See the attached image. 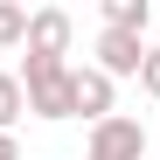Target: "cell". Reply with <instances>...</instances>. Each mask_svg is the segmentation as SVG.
I'll use <instances>...</instances> for the list:
<instances>
[{
  "label": "cell",
  "mask_w": 160,
  "mask_h": 160,
  "mask_svg": "<svg viewBox=\"0 0 160 160\" xmlns=\"http://www.w3.org/2000/svg\"><path fill=\"white\" fill-rule=\"evenodd\" d=\"M14 77H21V98H28L35 118H49V125H56V118H77L70 112V56H28Z\"/></svg>",
  "instance_id": "obj_1"
},
{
  "label": "cell",
  "mask_w": 160,
  "mask_h": 160,
  "mask_svg": "<svg viewBox=\"0 0 160 160\" xmlns=\"http://www.w3.org/2000/svg\"><path fill=\"white\" fill-rule=\"evenodd\" d=\"M84 160H146V125L132 118V112L98 118L91 139H84Z\"/></svg>",
  "instance_id": "obj_2"
},
{
  "label": "cell",
  "mask_w": 160,
  "mask_h": 160,
  "mask_svg": "<svg viewBox=\"0 0 160 160\" xmlns=\"http://www.w3.org/2000/svg\"><path fill=\"white\" fill-rule=\"evenodd\" d=\"M112 104H118V84H112V77H104L98 63H70V112L77 118H112Z\"/></svg>",
  "instance_id": "obj_3"
},
{
  "label": "cell",
  "mask_w": 160,
  "mask_h": 160,
  "mask_svg": "<svg viewBox=\"0 0 160 160\" xmlns=\"http://www.w3.org/2000/svg\"><path fill=\"white\" fill-rule=\"evenodd\" d=\"M70 35H77V21L70 7H28V56H70Z\"/></svg>",
  "instance_id": "obj_4"
},
{
  "label": "cell",
  "mask_w": 160,
  "mask_h": 160,
  "mask_svg": "<svg viewBox=\"0 0 160 160\" xmlns=\"http://www.w3.org/2000/svg\"><path fill=\"white\" fill-rule=\"evenodd\" d=\"M139 63H146V35H125V28H104L98 35V70L112 77H139Z\"/></svg>",
  "instance_id": "obj_5"
},
{
  "label": "cell",
  "mask_w": 160,
  "mask_h": 160,
  "mask_svg": "<svg viewBox=\"0 0 160 160\" xmlns=\"http://www.w3.org/2000/svg\"><path fill=\"white\" fill-rule=\"evenodd\" d=\"M153 7L146 0H104V28H125V35H146Z\"/></svg>",
  "instance_id": "obj_6"
},
{
  "label": "cell",
  "mask_w": 160,
  "mask_h": 160,
  "mask_svg": "<svg viewBox=\"0 0 160 160\" xmlns=\"http://www.w3.org/2000/svg\"><path fill=\"white\" fill-rule=\"evenodd\" d=\"M28 112V98H21V77L14 70H0V132H14V118Z\"/></svg>",
  "instance_id": "obj_7"
},
{
  "label": "cell",
  "mask_w": 160,
  "mask_h": 160,
  "mask_svg": "<svg viewBox=\"0 0 160 160\" xmlns=\"http://www.w3.org/2000/svg\"><path fill=\"white\" fill-rule=\"evenodd\" d=\"M21 42H28V7L0 0V49H21Z\"/></svg>",
  "instance_id": "obj_8"
},
{
  "label": "cell",
  "mask_w": 160,
  "mask_h": 160,
  "mask_svg": "<svg viewBox=\"0 0 160 160\" xmlns=\"http://www.w3.org/2000/svg\"><path fill=\"white\" fill-rule=\"evenodd\" d=\"M139 91L160 98V42H146V63H139Z\"/></svg>",
  "instance_id": "obj_9"
},
{
  "label": "cell",
  "mask_w": 160,
  "mask_h": 160,
  "mask_svg": "<svg viewBox=\"0 0 160 160\" xmlns=\"http://www.w3.org/2000/svg\"><path fill=\"white\" fill-rule=\"evenodd\" d=\"M0 160H21V139H14V132H0Z\"/></svg>",
  "instance_id": "obj_10"
}]
</instances>
